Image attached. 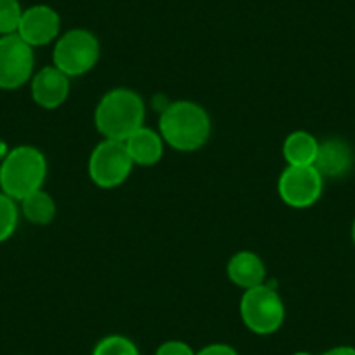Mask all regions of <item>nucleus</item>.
<instances>
[{"instance_id": "nucleus-16", "label": "nucleus", "mask_w": 355, "mask_h": 355, "mask_svg": "<svg viewBox=\"0 0 355 355\" xmlns=\"http://www.w3.org/2000/svg\"><path fill=\"white\" fill-rule=\"evenodd\" d=\"M93 355H139V350L135 341H131L129 338L121 336V334H110L98 341Z\"/></svg>"}, {"instance_id": "nucleus-22", "label": "nucleus", "mask_w": 355, "mask_h": 355, "mask_svg": "<svg viewBox=\"0 0 355 355\" xmlns=\"http://www.w3.org/2000/svg\"><path fill=\"white\" fill-rule=\"evenodd\" d=\"M8 155V146L4 145V143L0 141V162H2V160H4V157Z\"/></svg>"}, {"instance_id": "nucleus-24", "label": "nucleus", "mask_w": 355, "mask_h": 355, "mask_svg": "<svg viewBox=\"0 0 355 355\" xmlns=\"http://www.w3.org/2000/svg\"><path fill=\"white\" fill-rule=\"evenodd\" d=\"M293 355H312V354H309V352H296V354Z\"/></svg>"}, {"instance_id": "nucleus-8", "label": "nucleus", "mask_w": 355, "mask_h": 355, "mask_svg": "<svg viewBox=\"0 0 355 355\" xmlns=\"http://www.w3.org/2000/svg\"><path fill=\"white\" fill-rule=\"evenodd\" d=\"M324 178L315 166H288L279 178V196L295 209L313 206L322 196Z\"/></svg>"}, {"instance_id": "nucleus-13", "label": "nucleus", "mask_w": 355, "mask_h": 355, "mask_svg": "<svg viewBox=\"0 0 355 355\" xmlns=\"http://www.w3.org/2000/svg\"><path fill=\"white\" fill-rule=\"evenodd\" d=\"M227 275L239 288L251 289L265 284L266 268L258 254L251 251H241L232 256L228 261Z\"/></svg>"}, {"instance_id": "nucleus-21", "label": "nucleus", "mask_w": 355, "mask_h": 355, "mask_svg": "<svg viewBox=\"0 0 355 355\" xmlns=\"http://www.w3.org/2000/svg\"><path fill=\"white\" fill-rule=\"evenodd\" d=\"M322 355H355V348L348 347V345H340V347L329 348Z\"/></svg>"}, {"instance_id": "nucleus-19", "label": "nucleus", "mask_w": 355, "mask_h": 355, "mask_svg": "<svg viewBox=\"0 0 355 355\" xmlns=\"http://www.w3.org/2000/svg\"><path fill=\"white\" fill-rule=\"evenodd\" d=\"M155 355H196V352L185 341L169 340L157 348Z\"/></svg>"}, {"instance_id": "nucleus-3", "label": "nucleus", "mask_w": 355, "mask_h": 355, "mask_svg": "<svg viewBox=\"0 0 355 355\" xmlns=\"http://www.w3.org/2000/svg\"><path fill=\"white\" fill-rule=\"evenodd\" d=\"M46 176L47 160L35 146H16L0 162V190L15 200L42 189Z\"/></svg>"}, {"instance_id": "nucleus-20", "label": "nucleus", "mask_w": 355, "mask_h": 355, "mask_svg": "<svg viewBox=\"0 0 355 355\" xmlns=\"http://www.w3.org/2000/svg\"><path fill=\"white\" fill-rule=\"evenodd\" d=\"M196 355H239L235 348H232L230 345L225 343H213L204 347L202 350L196 352Z\"/></svg>"}, {"instance_id": "nucleus-5", "label": "nucleus", "mask_w": 355, "mask_h": 355, "mask_svg": "<svg viewBox=\"0 0 355 355\" xmlns=\"http://www.w3.org/2000/svg\"><path fill=\"white\" fill-rule=\"evenodd\" d=\"M100 53V42L94 33L84 28H73L56 40L53 64L68 77H78L96 67Z\"/></svg>"}, {"instance_id": "nucleus-2", "label": "nucleus", "mask_w": 355, "mask_h": 355, "mask_svg": "<svg viewBox=\"0 0 355 355\" xmlns=\"http://www.w3.org/2000/svg\"><path fill=\"white\" fill-rule=\"evenodd\" d=\"M145 103L131 89H112L105 94L94 110V124L105 139L125 141L132 132L143 128Z\"/></svg>"}, {"instance_id": "nucleus-18", "label": "nucleus", "mask_w": 355, "mask_h": 355, "mask_svg": "<svg viewBox=\"0 0 355 355\" xmlns=\"http://www.w3.org/2000/svg\"><path fill=\"white\" fill-rule=\"evenodd\" d=\"M21 15L19 0H0V37L18 32Z\"/></svg>"}, {"instance_id": "nucleus-14", "label": "nucleus", "mask_w": 355, "mask_h": 355, "mask_svg": "<svg viewBox=\"0 0 355 355\" xmlns=\"http://www.w3.org/2000/svg\"><path fill=\"white\" fill-rule=\"evenodd\" d=\"M319 152V141L306 131H295L286 138L282 153L288 166H313Z\"/></svg>"}, {"instance_id": "nucleus-9", "label": "nucleus", "mask_w": 355, "mask_h": 355, "mask_svg": "<svg viewBox=\"0 0 355 355\" xmlns=\"http://www.w3.org/2000/svg\"><path fill=\"white\" fill-rule=\"evenodd\" d=\"M61 28L60 15L46 4L25 9L18 26V35L32 47H42L58 39Z\"/></svg>"}, {"instance_id": "nucleus-11", "label": "nucleus", "mask_w": 355, "mask_h": 355, "mask_svg": "<svg viewBox=\"0 0 355 355\" xmlns=\"http://www.w3.org/2000/svg\"><path fill=\"white\" fill-rule=\"evenodd\" d=\"M354 150L345 139L329 138L319 143L315 169L322 178H343L354 167Z\"/></svg>"}, {"instance_id": "nucleus-7", "label": "nucleus", "mask_w": 355, "mask_h": 355, "mask_svg": "<svg viewBox=\"0 0 355 355\" xmlns=\"http://www.w3.org/2000/svg\"><path fill=\"white\" fill-rule=\"evenodd\" d=\"M33 47L18 33L0 37V89H18L32 78Z\"/></svg>"}, {"instance_id": "nucleus-12", "label": "nucleus", "mask_w": 355, "mask_h": 355, "mask_svg": "<svg viewBox=\"0 0 355 355\" xmlns=\"http://www.w3.org/2000/svg\"><path fill=\"white\" fill-rule=\"evenodd\" d=\"M124 143L132 164H136V166H155L164 155V139L160 132H155L145 125L132 132Z\"/></svg>"}, {"instance_id": "nucleus-17", "label": "nucleus", "mask_w": 355, "mask_h": 355, "mask_svg": "<svg viewBox=\"0 0 355 355\" xmlns=\"http://www.w3.org/2000/svg\"><path fill=\"white\" fill-rule=\"evenodd\" d=\"M18 206L16 200L0 192V244L8 241L18 227Z\"/></svg>"}, {"instance_id": "nucleus-23", "label": "nucleus", "mask_w": 355, "mask_h": 355, "mask_svg": "<svg viewBox=\"0 0 355 355\" xmlns=\"http://www.w3.org/2000/svg\"><path fill=\"white\" fill-rule=\"evenodd\" d=\"M352 242H354V245H355V220H354V223H352Z\"/></svg>"}, {"instance_id": "nucleus-4", "label": "nucleus", "mask_w": 355, "mask_h": 355, "mask_svg": "<svg viewBox=\"0 0 355 355\" xmlns=\"http://www.w3.org/2000/svg\"><path fill=\"white\" fill-rule=\"evenodd\" d=\"M241 317L249 331L266 336L282 326L286 309L279 293L270 286L261 284L245 289L241 298Z\"/></svg>"}, {"instance_id": "nucleus-1", "label": "nucleus", "mask_w": 355, "mask_h": 355, "mask_svg": "<svg viewBox=\"0 0 355 355\" xmlns=\"http://www.w3.org/2000/svg\"><path fill=\"white\" fill-rule=\"evenodd\" d=\"M159 132L164 141L180 152L202 148L211 136V119L193 101H174L160 114Z\"/></svg>"}, {"instance_id": "nucleus-6", "label": "nucleus", "mask_w": 355, "mask_h": 355, "mask_svg": "<svg viewBox=\"0 0 355 355\" xmlns=\"http://www.w3.org/2000/svg\"><path fill=\"white\" fill-rule=\"evenodd\" d=\"M132 160L129 157L124 141L103 139L89 157V176L101 189H115L122 185L132 171Z\"/></svg>"}, {"instance_id": "nucleus-10", "label": "nucleus", "mask_w": 355, "mask_h": 355, "mask_svg": "<svg viewBox=\"0 0 355 355\" xmlns=\"http://www.w3.org/2000/svg\"><path fill=\"white\" fill-rule=\"evenodd\" d=\"M70 94V77L56 67H44L32 78V98L39 107L54 110L67 101Z\"/></svg>"}, {"instance_id": "nucleus-15", "label": "nucleus", "mask_w": 355, "mask_h": 355, "mask_svg": "<svg viewBox=\"0 0 355 355\" xmlns=\"http://www.w3.org/2000/svg\"><path fill=\"white\" fill-rule=\"evenodd\" d=\"M21 213L30 223L47 225L56 216V204L49 193L40 189L21 200Z\"/></svg>"}]
</instances>
